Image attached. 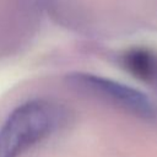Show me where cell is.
Masks as SVG:
<instances>
[{"mask_svg": "<svg viewBox=\"0 0 157 157\" xmlns=\"http://www.w3.org/2000/svg\"><path fill=\"white\" fill-rule=\"evenodd\" d=\"M67 118L65 108L48 99L16 107L0 128V157H20L58 130Z\"/></svg>", "mask_w": 157, "mask_h": 157, "instance_id": "obj_1", "label": "cell"}, {"mask_svg": "<svg viewBox=\"0 0 157 157\" xmlns=\"http://www.w3.org/2000/svg\"><path fill=\"white\" fill-rule=\"evenodd\" d=\"M67 81L80 92L105 99L136 115L150 118L153 114V108L148 98L142 92L120 82L83 72L69 75Z\"/></svg>", "mask_w": 157, "mask_h": 157, "instance_id": "obj_2", "label": "cell"}, {"mask_svg": "<svg viewBox=\"0 0 157 157\" xmlns=\"http://www.w3.org/2000/svg\"><path fill=\"white\" fill-rule=\"evenodd\" d=\"M123 67L137 80L144 82H155L157 80V58L144 48H134L125 52L121 58Z\"/></svg>", "mask_w": 157, "mask_h": 157, "instance_id": "obj_3", "label": "cell"}]
</instances>
